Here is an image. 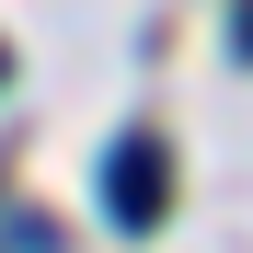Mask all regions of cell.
<instances>
[{
	"label": "cell",
	"mask_w": 253,
	"mask_h": 253,
	"mask_svg": "<svg viewBox=\"0 0 253 253\" xmlns=\"http://www.w3.org/2000/svg\"><path fill=\"white\" fill-rule=\"evenodd\" d=\"M230 46H242V58H253V0H242V23H230Z\"/></svg>",
	"instance_id": "2"
},
{
	"label": "cell",
	"mask_w": 253,
	"mask_h": 253,
	"mask_svg": "<svg viewBox=\"0 0 253 253\" xmlns=\"http://www.w3.org/2000/svg\"><path fill=\"white\" fill-rule=\"evenodd\" d=\"M161 207H173V150H161L150 126H126L104 150V219L115 230H161Z\"/></svg>",
	"instance_id": "1"
},
{
	"label": "cell",
	"mask_w": 253,
	"mask_h": 253,
	"mask_svg": "<svg viewBox=\"0 0 253 253\" xmlns=\"http://www.w3.org/2000/svg\"><path fill=\"white\" fill-rule=\"evenodd\" d=\"M0 81H12V46H0Z\"/></svg>",
	"instance_id": "3"
}]
</instances>
